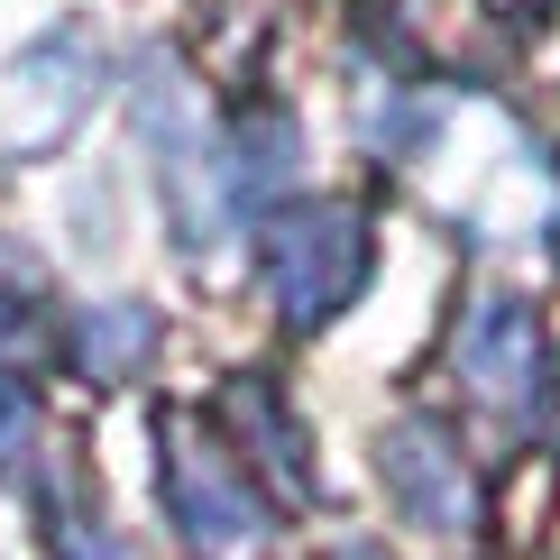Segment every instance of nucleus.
I'll list each match as a JSON object with an SVG mask.
<instances>
[{
    "label": "nucleus",
    "instance_id": "nucleus-9",
    "mask_svg": "<svg viewBox=\"0 0 560 560\" xmlns=\"http://www.w3.org/2000/svg\"><path fill=\"white\" fill-rule=\"evenodd\" d=\"M487 10H497L505 28H542V19H551V0H487Z\"/></svg>",
    "mask_w": 560,
    "mask_h": 560
},
{
    "label": "nucleus",
    "instance_id": "nucleus-3",
    "mask_svg": "<svg viewBox=\"0 0 560 560\" xmlns=\"http://www.w3.org/2000/svg\"><path fill=\"white\" fill-rule=\"evenodd\" d=\"M451 368L497 423H533V405H542V322H533L515 294H487L478 313L459 322Z\"/></svg>",
    "mask_w": 560,
    "mask_h": 560
},
{
    "label": "nucleus",
    "instance_id": "nucleus-7",
    "mask_svg": "<svg viewBox=\"0 0 560 560\" xmlns=\"http://www.w3.org/2000/svg\"><path fill=\"white\" fill-rule=\"evenodd\" d=\"M37 294H46L37 258H28L19 240H0V331H10V322H28V313H37Z\"/></svg>",
    "mask_w": 560,
    "mask_h": 560
},
{
    "label": "nucleus",
    "instance_id": "nucleus-5",
    "mask_svg": "<svg viewBox=\"0 0 560 560\" xmlns=\"http://www.w3.org/2000/svg\"><path fill=\"white\" fill-rule=\"evenodd\" d=\"M221 405H230V423H240V441L276 469V487H285V497H313V451H303V432H294V405H285V395H276L267 377H230Z\"/></svg>",
    "mask_w": 560,
    "mask_h": 560
},
{
    "label": "nucleus",
    "instance_id": "nucleus-2",
    "mask_svg": "<svg viewBox=\"0 0 560 560\" xmlns=\"http://www.w3.org/2000/svg\"><path fill=\"white\" fill-rule=\"evenodd\" d=\"M156 478H166L175 533L194 560H267L276 551V505L258 497L248 459L212 441L194 413H166L156 423Z\"/></svg>",
    "mask_w": 560,
    "mask_h": 560
},
{
    "label": "nucleus",
    "instance_id": "nucleus-10",
    "mask_svg": "<svg viewBox=\"0 0 560 560\" xmlns=\"http://www.w3.org/2000/svg\"><path fill=\"white\" fill-rule=\"evenodd\" d=\"M331 560H386V551H368V542H349V551H331Z\"/></svg>",
    "mask_w": 560,
    "mask_h": 560
},
{
    "label": "nucleus",
    "instance_id": "nucleus-6",
    "mask_svg": "<svg viewBox=\"0 0 560 560\" xmlns=\"http://www.w3.org/2000/svg\"><path fill=\"white\" fill-rule=\"evenodd\" d=\"M148 349H156V322L138 313V303H110V313H83L74 368H83L92 386H129L138 368H148Z\"/></svg>",
    "mask_w": 560,
    "mask_h": 560
},
{
    "label": "nucleus",
    "instance_id": "nucleus-8",
    "mask_svg": "<svg viewBox=\"0 0 560 560\" xmlns=\"http://www.w3.org/2000/svg\"><path fill=\"white\" fill-rule=\"evenodd\" d=\"M28 451H37V405L19 386H0V469H19Z\"/></svg>",
    "mask_w": 560,
    "mask_h": 560
},
{
    "label": "nucleus",
    "instance_id": "nucleus-1",
    "mask_svg": "<svg viewBox=\"0 0 560 560\" xmlns=\"http://www.w3.org/2000/svg\"><path fill=\"white\" fill-rule=\"evenodd\" d=\"M368 258H377L368 212L340 202V194H294L285 212L258 230V276H267V303H276L285 331H322L340 303H359Z\"/></svg>",
    "mask_w": 560,
    "mask_h": 560
},
{
    "label": "nucleus",
    "instance_id": "nucleus-4",
    "mask_svg": "<svg viewBox=\"0 0 560 560\" xmlns=\"http://www.w3.org/2000/svg\"><path fill=\"white\" fill-rule=\"evenodd\" d=\"M377 469L395 487V505H405V524H423V533H469L478 524V469L459 459V432L405 413L377 441Z\"/></svg>",
    "mask_w": 560,
    "mask_h": 560
}]
</instances>
